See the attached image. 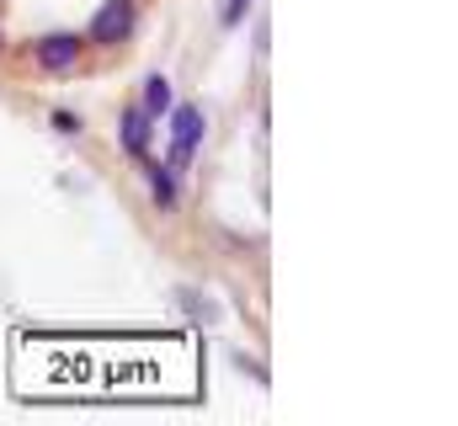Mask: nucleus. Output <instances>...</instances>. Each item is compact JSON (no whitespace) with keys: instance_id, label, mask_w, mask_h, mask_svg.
Returning a JSON list of instances; mask_svg holds the SVG:
<instances>
[{"instance_id":"obj_8","label":"nucleus","mask_w":458,"mask_h":426,"mask_svg":"<svg viewBox=\"0 0 458 426\" xmlns=\"http://www.w3.org/2000/svg\"><path fill=\"white\" fill-rule=\"evenodd\" d=\"M245 11H250V0H225V5H219V27H240Z\"/></svg>"},{"instance_id":"obj_9","label":"nucleus","mask_w":458,"mask_h":426,"mask_svg":"<svg viewBox=\"0 0 458 426\" xmlns=\"http://www.w3.org/2000/svg\"><path fill=\"white\" fill-rule=\"evenodd\" d=\"M0 54H5V38H0Z\"/></svg>"},{"instance_id":"obj_5","label":"nucleus","mask_w":458,"mask_h":426,"mask_svg":"<svg viewBox=\"0 0 458 426\" xmlns=\"http://www.w3.org/2000/svg\"><path fill=\"white\" fill-rule=\"evenodd\" d=\"M171 102H176V91H171V81H165V75H160V70H155V75H144V112H149V117H165V112H171Z\"/></svg>"},{"instance_id":"obj_6","label":"nucleus","mask_w":458,"mask_h":426,"mask_svg":"<svg viewBox=\"0 0 458 426\" xmlns=\"http://www.w3.org/2000/svg\"><path fill=\"white\" fill-rule=\"evenodd\" d=\"M176 182H182V176H176L165 160H155V166H149V192H155V209H171V203H176Z\"/></svg>"},{"instance_id":"obj_7","label":"nucleus","mask_w":458,"mask_h":426,"mask_svg":"<svg viewBox=\"0 0 458 426\" xmlns=\"http://www.w3.org/2000/svg\"><path fill=\"white\" fill-rule=\"evenodd\" d=\"M48 123H54L59 133H70V139L81 133V112H70V106H54V112H48Z\"/></svg>"},{"instance_id":"obj_2","label":"nucleus","mask_w":458,"mask_h":426,"mask_svg":"<svg viewBox=\"0 0 458 426\" xmlns=\"http://www.w3.org/2000/svg\"><path fill=\"white\" fill-rule=\"evenodd\" d=\"M133 27H139V0H102V5L91 11L86 38H91L97 48H117V43L133 38Z\"/></svg>"},{"instance_id":"obj_3","label":"nucleus","mask_w":458,"mask_h":426,"mask_svg":"<svg viewBox=\"0 0 458 426\" xmlns=\"http://www.w3.org/2000/svg\"><path fill=\"white\" fill-rule=\"evenodd\" d=\"M81 54H86V43H81L75 32H43V38L32 43V59H38V70H48V75L75 70V64H81Z\"/></svg>"},{"instance_id":"obj_1","label":"nucleus","mask_w":458,"mask_h":426,"mask_svg":"<svg viewBox=\"0 0 458 426\" xmlns=\"http://www.w3.org/2000/svg\"><path fill=\"white\" fill-rule=\"evenodd\" d=\"M171 155H165V166L182 176L192 160H198V144H203V133H208V117H203V106L198 102H171Z\"/></svg>"},{"instance_id":"obj_4","label":"nucleus","mask_w":458,"mask_h":426,"mask_svg":"<svg viewBox=\"0 0 458 426\" xmlns=\"http://www.w3.org/2000/svg\"><path fill=\"white\" fill-rule=\"evenodd\" d=\"M149 139H155V117L139 102L123 106V117H117V144H123V155H128V160H144V155H149Z\"/></svg>"}]
</instances>
